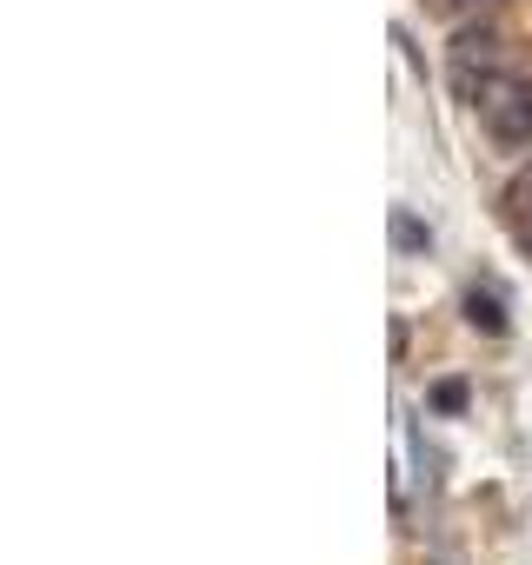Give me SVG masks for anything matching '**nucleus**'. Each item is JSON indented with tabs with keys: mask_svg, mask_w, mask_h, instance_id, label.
Here are the masks:
<instances>
[{
	"mask_svg": "<svg viewBox=\"0 0 532 565\" xmlns=\"http://www.w3.org/2000/svg\"><path fill=\"white\" fill-rule=\"evenodd\" d=\"M479 120L499 147H532V81L525 74H499L479 94Z\"/></svg>",
	"mask_w": 532,
	"mask_h": 565,
	"instance_id": "f257e3e1",
	"label": "nucleus"
},
{
	"mask_svg": "<svg viewBox=\"0 0 532 565\" xmlns=\"http://www.w3.org/2000/svg\"><path fill=\"white\" fill-rule=\"evenodd\" d=\"M492 81H499V41H492L486 28H466V34L453 41V94L479 107V94H486Z\"/></svg>",
	"mask_w": 532,
	"mask_h": 565,
	"instance_id": "f03ea898",
	"label": "nucleus"
},
{
	"mask_svg": "<svg viewBox=\"0 0 532 565\" xmlns=\"http://www.w3.org/2000/svg\"><path fill=\"white\" fill-rule=\"evenodd\" d=\"M506 226H512L519 253H532V167H519V180L506 186Z\"/></svg>",
	"mask_w": 532,
	"mask_h": 565,
	"instance_id": "7ed1b4c3",
	"label": "nucleus"
},
{
	"mask_svg": "<svg viewBox=\"0 0 532 565\" xmlns=\"http://www.w3.org/2000/svg\"><path fill=\"white\" fill-rule=\"evenodd\" d=\"M466 320L479 333H506V294L492 287V279H479V287H466Z\"/></svg>",
	"mask_w": 532,
	"mask_h": 565,
	"instance_id": "20e7f679",
	"label": "nucleus"
},
{
	"mask_svg": "<svg viewBox=\"0 0 532 565\" xmlns=\"http://www.w3.org/2000/svg\"><path fill=\"white\" fill-rule=\"evenodd\" d=\"M393 246H400V253H426V246H433V226H419V220L400 206V213H393Z\"/></svg>",
	"mask_w": 532,
	"mask_h": 565,
	"instance_id": "39448f33",
	"label": "nucleus"
},
{
	"mask_svg": "<svg viewBox=\"0 0 532 565\" xmlns=\"http://www.w3.org/2000/svg\"><path fill=\"white\" fill-rule=\"evenodd\" d=\"M433 406H439V413H459V406H466V386H459V380L433 386Z\"/></svg>",
	"mask_w": 532,
	"mask_h": 565,
	"instance_id": "423d86ee",
	"label": "nucleus"
},
{
	"mask_svg": "<svg viewBox=\"0 0 532 565\" xmlns=\"http://www.w3.org/2000/svg\"><path fill=\"white\" fill-rule=\"evenodd\" d=\"M426 8H433V14H453V21H459V14H479V8H492V0H426Z\"/></svg>",
	"mask_w": 532,
	"mask_h": 565,
	"instance_id": "0eeeda50",
	"label": "nucleus"
}]
</instances>
